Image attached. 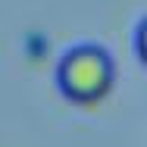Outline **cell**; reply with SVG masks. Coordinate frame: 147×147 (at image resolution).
Instances as JSON below:
<instances>
[{"mask_svg": "<svg viewBox=\"0 0 147 147\" xmlns=\"http://www.w3.org/2000/svg\"><path fill=\"white\" fill-rule=\"evenodd\" d=\"M57 85L66 100L94 107V103L107 100L116 85L113 57L97 44H78L69 53H63L57 66Z\"/></svg>", "mask_w": 147, "mask_h": 147, "instance_id": "1", "label": "cell"}]
</instances>
